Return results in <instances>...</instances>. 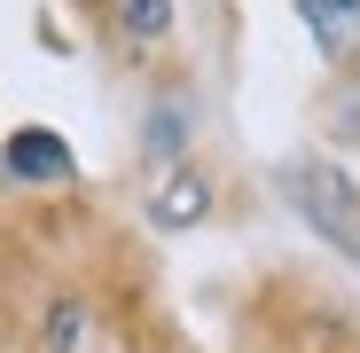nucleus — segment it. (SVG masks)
<instances>
[{
  "instance_id": "obj_4",
  "label": "nucleus",
  "mask_w": 360,
  "mask_h": 353,
  "mask_svg": "<svg viewBox=\"0 0 360 353\" xmlns=\"http://www.w3.org/2000/svg\"><path fill=\"white\" fill-rule=\"evenodd\" d=\"M157 220H165V228H188V220H204V181H196V173H172V181H165Z\"/></svg>"
},
{
  "instance_id": "obj_2",
  "label": "nucleus",
  "mask_w": 360,
  "mask_h": 353,
  "mask_svg": "<svg viewBox=\"0 0 360 353\" xmlns=\"http://www.w3.org/2000/svg\"><path fill=\"white\" fill-rule=\"evenodd\" d=\"M8 173H16V181H71V149L55 142L47 126H32V134L8 142Z\"/></svg>"
},
{
  "instance_id": "obj_1",
  "label": "nucleus",
  "mask_w": 360,
  "mask_h": 353,
  "mask_svg": "<svg viewBox=\"0 0 360 353\" xmlns=\"http://www.w3.org/2000/svg\"><path fill=\"white\" fill-rule=\"evenodd\" d=\"M282 189H290V204L306 212V220L329 235L337 252H352V259H360V197H352V181H345L337 165H321V157H297V165L282 173Z\"/></svg>"
},
{
  "instance_id": "obj_5",
  "label": "nucleus",
  "mask_w": 360,
  "mask_h": 353,
  "mask_svg": "<svg viewBox=\"0 0 360 353\" xmlns=\"http://www.w3.org/2000/svg\"><path fill=\"white\" fill-rule=\"evenodd\" d=\"M79 330H86V306H55V337H47V345H55V353H71Z\"/></svg>"
},
{
  "instance_id": "obj_3",
  "label": "nucleus",
  "mask_w": 360,
  "mask_h": 353,
  "mask_svg": "<svg viewBox=\"0 0 360 353\" xmlns=\"http://www.w3.org/2000/svg\"><path fill=\"white\" fill-rule=\"evenodd\" d=\"M297 16L329 55H360V0H297Z\"/></svg>"
}]
</instances>
